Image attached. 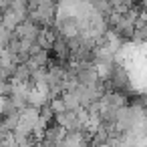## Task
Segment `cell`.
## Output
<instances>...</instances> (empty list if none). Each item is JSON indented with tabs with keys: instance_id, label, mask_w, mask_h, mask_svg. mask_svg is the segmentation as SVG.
I'll use <instances>...</instances> for the list:
<instances>
[{
	"instance_id": "1",
	"label": "cell",
	"mask_w": 147,
	"mask_h": 147,
	"mask_svg": "<svg viewBox=\"0 0 147 147\" xmlns=\"http://www.w3.org/2000/svg\"><path fill=\"white\" fill-rule=\"evenodd\" d=\"M123 69L127 73V79L137 89L147 91V42L125 49Z\"/></svg>"
}]
</instances>
